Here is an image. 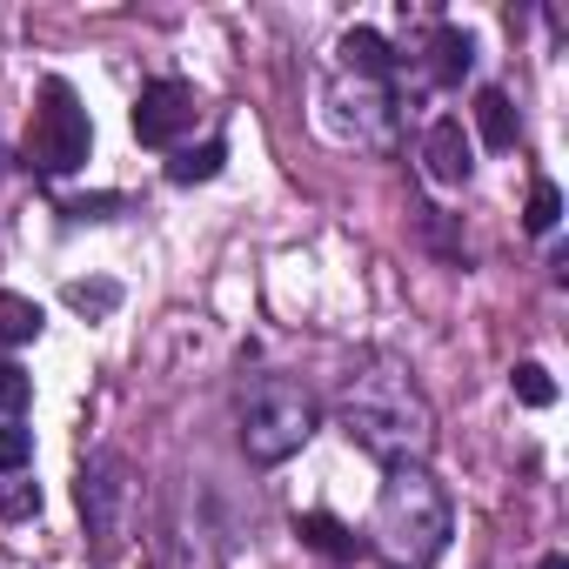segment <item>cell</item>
Here are the masks:
<instances>
[{"label":"cell","mask_w":569,"mask_h":569,"mask_svg":"<svg viewBox=\"0 0 569 569\" xmlns=\"http://www.w3.org/2000/svg\"><path fill=\"white\" fill-rule=\"evenodd\" d=\"M349 442L362 456H376L382 469H422L429 449H436V416L416 389V376L389 356L362 362L349 382H342V402H336Z\"/></svg>","instance_id":"1"},{"label":"cell","mask_w":569,"mask_h":569,"mask_svg":"<svg viewBox=\"0 0 569 569\" xmlns=\"http://www.w3.org/2000/svg\"><path fill=\"white\" fill-rule=\"evenodd\" d=\"M476 68V41H469V28H456V21H442L436 34H429V81H462Z\"/></svg>","instance_id":"11"},{"label":"cell","mask_w":569,"mask_h":569,"mask_svg":"<svg viewBox=\"0 0 569 569\" xmlns=\"http://www.w3.org/2000/svg\"><path fill=\"white\" fill-rule=\"evenodd\" d=\"M34 462V429L28 422H0V476H21Z\"/></svg>","instance_id":"18"},{"label":"cell","mask_w":569,"mask_h":569,"mask_svg":"<svg viewBox=\"0 0 569 569\" xmlns=\"http://www.w3.org/2000/svg\"><path fill=\"white\" fill-rule=\"evenodd\" d=\"M316 436V396L289 376H254L241 389V456L254 469L289 462Z\"/></svg>","instance_id":"3"},{"label":"cell","mask_w":569,"mask_h":569,"mask_svg":"<svg viewBox=\"0 0 569 569\" xmlns=\"http://www.w3.org/2000/svg\"><path fill=\"white\" fill-rule=\"evenodd\" d=\"M509 389H516V402H529V409H549V402H556V382H549L542 362H516Z\"/></svg>","instance_id":"20"},{"label":"cell","mask_w":569,"mask_h":569,"mask_svg":"<svg viewBox=\"0 0 569 569\" xmlns=\"http://www.w3.org/2000/svg\"><path fill=\"white\" fill-rule=\"evenodd\" d=\"M74 502H81V522H88V556L94 562H114L121 542H128V516H134V469L121 449H94L74 476Z\"/></svg>","instance_id":"4"},{"label":"cell","mask_w":569,"mask_h":569,"mask_svg":"<svg viewBox=\"0 0 569 569\" xmlns=\"http://www.w3.org/2000/svg\"><path fill=\"white\" fill-rule=\"evenodd\" d=\"M188 128H194V88L188 81L161 74V81H148L134 94V141L141 148H174Z\"/></svg>","instance_id":"7"},{"label":"cell","mask_w":569,"mask_h":569,"mask_svg":"<svg viewBox=\"0 0 569 569\" xmlns=\"http://www.w3.org/2000/svg\"><path fill=\"white\" fill-rule=\"evenodd\" d=\"M476 134H482V148H496V154L516 148L522 121H516V101H509L502 88H482V94H476Z\"/></svg>","instance_id":"12"},{"label":"cell","mask_w":569,"mask_h":569,"mask_svg":"<svg viewBox=\"0 0 569 569\" xmlns=\"http://www.w3.org/2000/svg\"><path fill=\"white\" fill-rule=\"evenodd\" d=\"M68 309H81V316H114V309H121V289H114V281H68Z\"/></svg>","instance_id":"19"},{"label":"cell","mask_w":569,"mask_h":569,"mask_svg":"<svg viewBox=\"0 0 569 569\" xmlns=\"http://www.w3.org/2000/svg\"><path fill=\"white\" fill-rule=\"evenodd\" d=\"M168 569H221L214 542L201 529H174V549H168Z\"/></svg>","instance_id":"16"},{"label":"cell","mask_w":569,"mask_h":569,"mask_svg":"<svg viewBox=\"0 0 569 569\" xmlns=\"http://www.w3.org/2000/svg\"><path fill=\"white\" fill-rule=\"evenodd\" d=\"M556 221H562V188L556 181H536L529 188V208H522V228L529 234H556Z\"/></svg>","instance_id":"15"},{"label":"cell","mask_w":569,"mask_h":569,"mask_svg":"<svg viewBox=\"0 0 569 569\" xmlns=\"http://www.w3.org/2000/svg\"><path fill=\"white\" fill-rule=\"evenodd\" d=\"M469 134H462V121L456 114H436L429 121V134H422V174L436 181V188H462L469 181Z\"/></svg>","instance_id":"8"},{"label":"cell","mask_w":569,"mask_h":569,"mask_svg":"<svg viewBox=\"0 0 569 569\" xmlns=\"http://www.w3.org/2000/svg\"><path fill=\"white\" fill-rule=\"evenodd\" d=\"M221 161H228V141L181 148V154L168 161V181H174V188H201V181H214V174H221Z\"/></svg>","instance_id":"13"},{"label":"cell","mask_w":569,"mask_h":569,"mask_svg":"<svg viewBox=\"0 0 569 569\" xmlns=\"http://www.w3.org/2000/svg\"><path fill=\"white\" fill-rule=\"evenodd\" d=\"M542 569H569V556H542Z\"/></svg>","instance_id":"23"},{"label":"cell","mask_w":569,"mask_h":569,"mask_svg":"<svg viewBox=\"0 0 569 569\" xmlns=\"http://www.w3.org/2000/svg\"><path fill=\"white\" fill-rule=\"evenodd\" d=\"M369 536L396 569H429L456 536V509L429 469H389L376 516H369Z\"/></svg>","instance_id":"2"},{"label":"cell","mask_w":569,"mask_h":569,"mask_svg":"<svg viewBox=\"0 0 569 569\" xmlns=\"http://www.w3.org/2000/svg\"><path fill=\"white\" fill-rule=\"evenodd\" d=\"M28 402H34V382H28V369H21V362H0V416H8V422H21V416H28Z\"/></svg>","instance_id":"17"},{"label":"cell","mask_w":569,"mask_h":569,"mask_svg":"<svg viewBox=\"0 0 569 569\" xmlns=\"http://www.w3.org/2000/svg\"><path fill=\"white\" fill-rule=\"evenodd\" d=\"M114 208H121V194H74V201H61L68 221H108Z\"/></svg>","instance_id":"22"},{"label":"cell","mask_w":569,"mask_h":569,"mask_svg":"<svg viewBox=\"0 0 569 569\" xmlns=\"http://www.w3.org/2000/svg\"><path fill=\"white\" fill-rule=\"evenodd\" d=\"M322 128H329L336 141L382 148V141H389V128H396V108H389L382 81H356V74H342V81H329V88H322Z\"/></svg>","instance_id":"6"},{"label":"cell","mask_w":569,"mask_h":569,"mask_svg":"<svg viewBox=\"0 0 569 569\" xmlns=\"http://www.w3.org/2000/svg\"><path fill=\"white\" fill-rule=\"evenodd\" d=\"M336 54H342V74H356V81H382V74L402 61V54H396V48L376 34V28H349Z\"/></svg>","instance_id":"9"},{"label":"cell","mask_w":569,"mask_h":569,"mask_svg":"<svg viewBox=\"0 0 569 569\" xmlns=\"http://www.w3.org/2000/svg\"><path fill=\"white\" fill-rule=\"evenodd\" d=\"M88 148H94V128H88L81 94H74L61 74H48V81H41L34 128H28V141H21V161H28L34 174H74V168H88Z\"/></svg>","instance_id":"5"},{"label":"cell","mask_w":569,"mask_h":569,"mask_svg":"<svg viewBox=\"0 0 569 569\" xmlns=\"http://www.w3.org/2000/svg\"><path fill=\"white\" fill-rule=\"evenodd\" d=\"M0 516H8V522L41 516V482H28V476H0Z\"/></svg>","instance_id":"21"},{"label":"cell","mask_w":569,"mask_h":569,"mask_svg":"<svg viewBox=\"0 0 569 569\" xmlns=\"http://www.w3.org/2000/svg\"><path fill=\"white\" fill-rule=\"evenodd\" d=\"M41 336V302H28V296H0V342L8 349H21V342H34Z\"/></svg>","instance_id":"14"},{"label":"cell","mask_w":569,"mask_h":569,"mask_svg":"<svg viewBox=\"0 0 569 569\" xmlns=\"http://www.w3.org/2000/svg\"><path fill=\"white\" fill-rule=\"evenodd\" d=\"M296 536H302L316 556H329V562H356V556H362V536H356L349 522H336L329 509H309V516H296Z\"/></svg>","instance_id":"10"}]
</instances>
